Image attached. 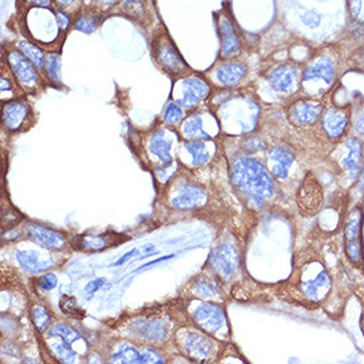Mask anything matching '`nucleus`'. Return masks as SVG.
Masks as SVG:
<instances>
[{
  "mask_svg": "<svg viewBox=\"0 0 364 364\" xmlns=\"http://www.w3.org/2000/svg\"><path fill=\"white\" fill-rule=\"evenodd\" d=\"M178 339L184 351L195 359H208L215 351V346L211 341L198 331H181Z\"/></svg>",
  "mask_w": 364,
  "mask_h": 364,
  "instance_id": "2eb2a0df",
  "label": "nucleus"
},
{
  "mask_svg": "<svg viewBox=\"0 0 364 364\" xmlns=\"http://www.w3.org/2000/svg\"><path fill=\"white\" fill-rule=\"evenodd\" d=\"M353 60H354L355 65L362 68L364 70V47L356 49L353 53Z\"/></svg>",
  "mask_w": 364,
  "mask_h": 364,
  "instance_id": "a18cd8bd",
  "label": "nucleus"
},
{
  "mask_svg": "<svg viewBox=\"0 0 364 364\" xmlns=\"http://www.w3.org/2000/svg\"><path fill=\"white\" fill-rule=\"evenodd\" d=\"M341 55L336 47L328 46L316 52L302 70V85L313 98L325 96L336 84Z\"/></svg>",
  "mask_w": 364,
  "mask_h": 364,
  "instance_id": "f03ea898",
  "label": "nucleus"
},
{
  "mask_svg": "<svg viewBox=\"0 0 364 364\" xmlns=\"http://www.w3.org/2000/svg\"><path fill=\"white\" fill-rule=\"evenodd\" d=\"M294 154L288 147L276 146L270 149L268 154L269 173L277 181H285L289 176V168L294 164Z\"/></svg>",
  "mask_w": 364,
  "mask_h": 364,
  "instance_id": "dca6fc26",
  "label": "nucleus"
},
{
  "mask_svg": "<svg viewBox=\"0 0 364 364\" xmlns=\"http://www.w3.org/2000/svg\"><path fill=\"white\" fill-rule=\"evenodd\" d=\"M362 210L356 208L350 213L345 230L346 252L348 259L354 264L363 261V245H362Z\"/></svg>",
  "mask_w": 364,
  "mask_h": 364,
  "instance_id": "0eeeda50",
  "label": "nucleus"
},
{
  "mask_svg": "<svg viewBox=\"0 0 364 364\" xmlns=\"http://www.w3.org/2000/svg\"><path fill=\"white\" fill-rule=\"evenodd\" d=\"M106 279L105 278H97L95 281H92V282H89L85 289H84V291H85V294H87V298L92 297L95 293H96L98 289L101 288V287H104V284H105Z\"/></svg>",
  "mask_w": 364,
  "mask_h": 364,
  "instance_id": "79ce46f5",
  "label": "nucleus"
},
{
  "mask_svg": "<svg viewBox=\"0 0 364 364\" xmlns=\"http://www.w3.org/2000/svg\"><path fill=\"white\" fill-rule=\"evenodd\" d=\"M56 21L60 29L65 31L70 26V16L63 10L56 11Z\"/></svg>",
  "mask_w": 364,
  "mask_h": 364,
  "instance_id": "c03bdc74",
  "label": "nucleus"
},
{
  "mask_svg": "<svg viewBox=\"0 0 364 364\" xmlns=\"http://www.w3.org/2000/svg\"><path fill=\"white\" fill-rule=\"evenodd\" d=\"M321 127L328 139L339 141L345 136L350 126V109L328 106L325 107L319 119Z\"/></svg>",
  "mask_w": 364,
  "mask_h": 364,
  "instance_id": "6e6552de",
  "label": "nucleus"
},
{
  "mask_svg": "<svg viewBox=\"0 0 364 364\" xmlns=\"http://www.w3.org/2000/svg\"><path fill=\"white\" fill-rule=\"evenodd\" d=\"M242 147H244V150L247 153H256L259 150H264L265 149V144H264V141L261 138H257V136H247L244 139Z\"/></svg>",
  "mask_w": 364,
  "mask_h": 364,
  "instance_id": "58836bf2",
  "label": "nucleus"
},
{
  "mask_svg": "<svg viewBox=\"0 0 364 364\" xmlns=\"http://www.w3.org/2000/svg\"><path fill=\"white\" fill-rule=\"evenodd\" d=\"M341 151L338 155V164L348 173L350 178L356 181L363 159V142L356 136H348L341 144Z\"/></svg>",
  "mask_w": 364,
  "mask_h": 364,
  "instance_id": "9b49d317",
  "label": "nucleus"
},
{
  "mask_svg": "<svg viewBox=\"0 0 364 364\" xmlns=\"http://www.w3.org/2000/svg\"><path fill=\"white\" fill-rule=\"evenodd\" d=\"M305 274L299 287L302 296L314 304L323 301L333 287V279L326 268L321 264H313L307 268Z\"/></svg>",
  "mask_w": 364,
  "mask_h": 364,
  "instance_id": "20e7f679",
  "label": "nucleus"
},
{
  "mask_svg": "<svg viewBox=\"0 0 364 364\" xmlns=\"http://www.w3.org/2000/svg\"><path fill=\"white\" fill-rule=\"evenodd\" d=\"M133 331L154 342L164 341L167 336V328L159 321H136L133 323Z\"/></svg>",
  "mask_w": 364,
  "mask_h": 364,
  "instance_id": "a878e982",
  "label": "nucleus"
},
{
  "mask_svg": "<svg viewBox=\"0 0 364 364\" xmlns=\"http://www.w3.org/2000/svg\"><path fill=\"white\" fill-rule=\"evenodd\" d=\"M29 6H38V7H49L52 4V0H24Z\"/></svg>",
  "mask_w": 364,
  "mask_h": 364,
  "instance_id": "8fccbe9b",
  "label": "nucleus"
},
{
  "mask_svg": "<svg viewBox=\"0 0 364 364\" xmlns=\"http://www.w3.org/2000/svg\"><path fill=\"white\" fill-rule=\"evenodd\" d=\"M248 75V68L240 61L223 63L215 70V80L224 87H239Z\"/></svg>",
  "mask_w": 364,
  "mask_h": 364,
  "instance_id": "a211bd4d",
  "label": "nucleus"
},
{
  "mask_svg": "<svg viewBox=\"0 0 364 364\" xmlns=\"http://www.w3.org/2000/svg\"><path fill=\"white\" fill-rule=\"evenodd\" d=\"M153 53L161 68L171 75H181L187 69L186 63L167 36H161L154 41Z\"/></svg>",
  "mask_w": 364,
  "mask_h": 364,
  "instance_id": "9d476101",
  "label": "nucleus"
},
{
  "mask_svg": "<svg viewBox=\"0 0 364 364\" xmlns=\"http://www.w3.org/2000/svg\"><path fill=\"white\" fill-rule=\"evenodd\" d=\"M16 259L19 261L21 268L28 273H40L53 267L52 259H41L40 255L35 250H19L16 253Z\"/></svg>",
  "mask_w": 364,
  "mask_h": 364,
  "instance_id": "393cba45",
  "label": "nucleus"
},
{
  "mask_svg": "<svg viewBox=\"0 0 364 364\" xmlns=\"http://www.w3.org/2000/svg\"><path fill=\"white\" fill-rule=\"evenodd\" d=\"M46 70L48 75L49 80L53 84L61 85V58L58 53H50L46 58Z\"/></svg>",
  "mask_w": 364,
  "mask_h": 364,
  "instance_id": "2f4dec72",
  "label": "nucleus"
},
{
  "mask_svg": "<svg viewBox=\"0 0 364 364\" xmlns=\"http://www.w3.org/2000/svg\"><path fill=\"white\" fill-rule=\"evenodd\" d=\"M28 236L46 250H60L65 247V240L60 233L35 223L28 225Z\"/></svg>",
  "mask_w": 364,
  "mask_h": 364,
  "instance_id": "6ab92c4d",
  "label": "nucleus"
},
{
  "mask_svg": "<svg viewBox=\"0 0 364 364\" xmlns=\"http://www.w3.org/2000/svg\"><path fill=\"white\" fill-rule=\"evenodd\" d=\"M113 363L142 364V351L136 350L134 346L124 343L112 355Z\"/></svg>",
  "mask_w": 364,
  "mask_h": 364,
  "instance_id": "cd10ccee",
  "label": "nucleus"
},
{
  "mask_svg": "<svg viewBox=\"0 0 364 364\" xmlns=\"http://www.w3.org/2000/svg\"><path fill=\"white\" fill-rule=\"evenodd\" d=\"M50 353L61 363H73L76 359V353L72 350V346L67 345L65 342H58L50 345Z\"/></svg>",
  "mask_w": 364,
  "mask_h": 364,
  "instance_id": "473e14b6",
  "label": "nucleus"
},
{
  "mask_svg": "<svg viewBox=\"0 0 364 364\" xmlns=\"http://www.w3.org/2000/svg\"><path fill=\"white\" fill-rule=\"evenodd\" d=\"M269 85L278 93L284 96H290L297 93L302 85V70L294 63H284L272 68L268 72Z\"/></svg>",
  "mask_w": 364,
  "mask_h": 364,
  "instance_id": "7ed1b4c3",
  "label": "nucleus"
},
{
  "mask_svg": "<svg viewBox=\"0 0 364 364\" xmlns=\"http://www.w3.org/2000/svg\"><path fill=\"white\" fill-rule=\"evenodd\" d=\"M232 182L247 200L261 207L273 196L274 183L268 168L250 156H237L232 164Z\"/></svg>",
  "mask_w": 364,
  "mask_h": 364,
  "instance_id": "f257e3e1",
  "label": "nucleus"
},
{
  "mask_svg": "<svg viewBox=\"0 0 364 364\" xmlns=\"http://www.w3.org/2000/svg\"><path fill=\"white\" fill-rule=\"evenodd\" d=\"M49 336H58L60 339H63V342H65L67 345L72 346L75 342L80 339L78 333L75 331L72 327L67 326L64 323H58L53 328H50L48 333Z\"/></svg>",
  "mask_w": 364,
  "mask_h": 364,
  "instance_id": "72a5a7b5",
  "label": "nucleus"
},
{
  "mask_svg": "<svg viewBox=\"0 0 364 364\" xmlns=\"http://www.w3.org/2000/svg\"><path fill=\"white\" fill-rule=\"evenodd\" d=\"M118 236L114 233H106L101 236H80L77 237L75 247L78 250H85V252H98V250H104L110 247L112 244L117 242Z\"/></svg>",
  "mask_w": 364,
  "mask_h": 364,
  "instance_id": "5701e85b",
  "label": "nucleus"
},
{
  "mask_svg": "<svg viewBox=\"0 0 364 364\" xmlns=\"http://www.w3.org/2000/svg\"><path fill=\"white\" fill-rule=\"evenodd\" d=\"M323 195L319 184L314 179H306L298 193L299 208L307 213H313L319 207Z\"/></svg>",
  "mask_w": 364,
  "mask_h": 364,
  "instance_id": "412c9836",
  "label": "nucleus"
},
{
  "mask_svg": "<svg viewBox=\"0 0 364 364\" xmlns=\"http://www.w3.org/2000/svg\"><path fill=\"white\" fill-rule=\"evenodd\" d=\"M144 0H124V3L126 4H130V6H133V4H138V3H142Z\"/></svg>",
  "mask_w": 364,
  "mask_h": 364,
  "instance_id": "603ef678",
  "label": "nucleus"
},
{
  "mask_svg": "<svg viewBox=\"0 0 364 364\" xmlns=\"http://www.w3.org/2000/svg\"><path fill=\"white\" fill-rule=\"evenodd\" d=\"M208 264L219 277L230 279L240 268L239 250L233 244L224 242L212 250Z\"/></svg>",
  "mask_w": 364,
  "mask_h": 364,
  "instance_id": "423d86ee",
  "label": "nucleus"
},
{
  "mask_svg": "<svg viewBox=\"0 0 364 364\" xmlns=\"http://www.w3.org/2000/svg\"><path fill=\"white\" fill-rule=\"evenodd\" d=\"M164 358L159 354H156L151 348H144L142 350V363H164Z\"/></svg>",
  "mask_w": 364,
  "mask_h": 364,
  "instance_id": "a19ab883",
  "label": "nucleus"
},
{
  "mask_svg": "<svg viewBox=\"0 0 364 364\" xmlns=\"http://www.w3.org/2000/svg\"><path fill=\"white\" fill-rule=\"evenodd\" d=\"M18 48L20 52L28 58L29 61L36 68H43L46 64V56L44 52L38 48L36 44H32L29 41H19Z\"/></svg>",
  "mask_w": 364,
  "mask_h": 364,
  "instance_id": "c756f323",
  "label": "nucleus"
},
{
  "mask_svg": "<svg viewBox=\"0 0 364 364\" xmlns=\"http://www.w3.org/2000/svg\"><path fill=\"white\" fill-rule=\"evenodd\" d=\"M195 325L208 334H215L225 326V313L213 304H201L193 313Z\"/></svg>",
  "mask_w": 364,
  "mask_h": 364,
  "instance_id": "ddd939ff",
  "label": "nucleus"
},
{
  "mask_svg": "<svg viewBox=\"0 0 364 364\" xmlns=\"http://www.w3.org/2000/svg\"><path fill=\"white\" fill-rule=\"evenodd\" d=\"M60 309L65 316L75 318V319H82L85 313L77 305L76 298L72 296H63L60 299Z\"/></svg>",
  "mask_w": 364,
  "mask_h": 364,
  "instance_id": "c9c22d12",
  "label": "nucleus"
},
{
  "mask_svg": "<svg viewBox=\"0 0 364 364\" xmlns=\"http://www.w3.org/2000/svg\"><path fill=\"white\" fill-rule=\"evenodd\" d=\"M218 31L220 36V53L223 58H233L241 48L239 32L230 15L223 12L218 19Z\"/></svg>",
  "mask_w": 364,
  "mask_h": 364,
  "instance_id": "4468645a",
  "label": "nucleus"
},
{
  "mask_svg": "<svg viewBox=\"0 0 364 364\" xmlns=\"http://www.w3.org/2000/svg\"><path fill=\"white\" fill-rule=\"evenodd\" d=\"M184 149L191 155L193 166H204L211 161V147L204 141H188L184 144Z\"/></svg>",
  "mask_w": 364,
  "mask_h": 364,
  "instance_id": "bb28decb",
  "label": "nucleus"
},
{
  "mask_svg": "<svg viewBox=\"0 0 364 364\" xmlns=\"http://www.w3.org/2000/svg\"><path fill=\"white\" fill-rule=\"evenodd\" d=\"M31 319H32L33 326L36 327V330L40 331V333H43L49 326V323L52 321V316L47 311L46 307L35 306L32 309V311H31Z\"/></svg>",
  "mask_w": 364,
  "mask_h": 364,
  "instance_id": "f704fd0d",
  "label": "nucleus"
},
{
  "mask_svg": "<svg viewBox=\"0 0 364 364\" xmlns=\"http://www.w3.org/2000/svg\"><path fill=\"white\" fill-rule=\"evenodd\" d=\"M301 20L309 28H318L321 26L322 16L316 11H306L301 15Z\"/></svg>",
  "mask_w": 364,
  "mask_h": 364,
  "instance_id": "4c0bfd02",
  "label": "nucleus"
},
{
  "mask_svg": "<svg viewBox=\"0 0 364 364\" xmlns=\"http://www.w3.org/2000/svg\"><path fill=\"white\" fill-rule=\"evenodd\" d=\"M7 61L10 65L14 76L16 77L18 82L23 87L33 89L38 87V77L35 65L26 58L21 52L11 50L7 56Z\"/></svg>",
  "mask_w": 364,
  "mask_h": 364,
  "instance_id": "f8f14e48",
  "label": "nucleus"
},
{
  "mask_svg": "<svg viewBox=\"0 0 364 364\" xmlns=\"http://www.w3.org/2000/svg\"><path fill=\"white\" fill-rule=\"evenodd\" d=\"M362 330H363V334H364V316H363V318H362Z\"/></svg>",
  "mask_w": 364,
  "mask_h": 364,
  "instance_id": "864d4df0",
  "label": "nucleus"
},
{
  "mask_svg": "<svg viewBox=\"0 0 364 364\" xmlns=\"http://www.w3.org/2000/svg\"><path fill=\"white\" fill-rule=\"evenodd\" d=\"M36 285L43 290H53L58 287V277L52 273L44 274L36 279Z\"/></svg>",
  "mask_w": 364,
  "mask_h": 364,
  "instance_id": "ea45409f",
  "label": "nucleus"
},
{
  "mask_svg": "<svg viewBox=\"0 0 364 364\" xmlns=\"http://www.w3.org/2000/svg\"><path fill=\"white\" fill-rule=\"evenodd\" d=\"M101 23V18L98 14H93V12H84L81 15L77 16L76 21L73 28L78 31V32H84V33H93L98 26Z\"/></svg>",
  "mask_w": 364,
  "mask_h": 364,
  "instance_id": "7c9ffc66",
  "label": "nucleus"
},
{
  "mask_svg": "<svg viewBox=\"0 0 364 364\" xmlns=\"http://www.w3.org/2000/svg\"><path fill=\"white\" fill-rule=\"evenodd\" d=\"M149 149L153 155L159 158V161H162V164H173V156H171L173 141L166 136L164 130H158L151 135L150 142H149Z\"/></svg>",
  "mask_w": 364,
  "mask_h": 364,
  "instance_id": "4be33fe9",
  "label": "nucleus"
},
{
  "mask_svg": "<svg viewBox=\"0 0 364 364\" xmlns=\"http://www.w3.org/2000/svg\"><path fill=\"white\" fill-rule=\"evenodd\" d=\"M31 109L27 102L15 100L3 106V125L11 132H19L27 124Z\"/></svg>",
  "mask_w": 364,
  "mask_h": 364,
  "instance_id": "f3484780",
  "label": "nucleus"
},
{
  "mask_svg": "<svg viewBox=\"0 0 364 364\" xmlns=\"http://www.w3.org/2000/svg\"><path fill=\"white\" fill-rule=\"evenodd\" d=\"M173 259V255H168V256H164V257H159V259H154V261H150V262H147L146 265H142V267H139V268L136 269V272H139V270H144V269L151 268L153 265L155 264H158V262H162V261H166V259Z\"/></svg>",
  "mask_w": 364,
  "mask_h": 364,
  "instance_id": "de8ad7c7",
  "label": "nucleus"
},
{
  "mask_svg": "<svg viewBox=\"0 0 364 364\" xmlns=\"http://www.w3.org/2000/svg\"><path fill=\"white\" fill-rule=\"evenodd\" d=\"M210 85L198 76L184 77L178 82L175 89L176 104L186 109H191L199 105L203 100L210 96Z\"/></svg>",
  "mask_w": 364,
  "mask_h": 364,
  "instance_id": "39448f33",
  "label": "nucleus"
},
{
  "mask_svg": "<svg viewBox=\"0 0 364 364\" xmlns=\"http://www.w3.org/2000/svg\"><path fill=\"white\" fill-rule=\"evenodd\" d=\"M119 0H89V3L96 7L97 10L104 11L113 9Z\"/></svg>",
  "mask_w": 364,
  "mask_h": 364,
  "instance_id": "37998d69",
  "label": "nucleus"
},
{
  "mask_svg": "<svg viewBox=\"0 0 364 364\" xmlns=\"http://www.w3.org/2000/svg\"><path fill=\"white\" fill-rule=\"evenodd\" d=\"M183 119V110L176 102H170L164 112V121L167 125H176Z\"/></svg>",
  "mask_w": 364,
  "mask_h": 364,
  "instance_id": "e433bc0d",
  "label": "nucleus"
},
{
  "mask_svg": "<svg viewBox=\"0 0 364 364\" xmlns=\"http://www.w3.org/2000/svg\"><path fill=\"white\" fill-rule=\"evenodd\" d=\"M355 132H356V134L364 139V115L362 118H359L358 122L355 124Z\"/></svg>",
  "mask_w": 364,
  "mask_h": 364,
  "instance_id": "3c124183",
  "label": "nucleus"
},
{
  "mask_svg": "<svg viewBox=\"0 0 364 364\" xmlns=\"http://www.w3.org/2000/svg\"><path fill=\"white\" fill-rule=\"evenodd\" d=\"M182 134L188 141H208L211 134L204 127V119L200 114L188 115L182 125Z\"/></svg>",
  "mask_w": 364,
  "mask_h": 364,
  "instance_id": "b1692460",
  "label": "nucleus"
},
{
  "mask_svg": "<svg viewBox=\"0 0 364 364\" xmlns=\"http://www.w3.org/2000/svg\"><path fill=\"white\" fill-rule=\"evenodd\" d=\"M78 0H55V3L58 4L60 10H69L70 7H73Z\"/></svg>",
  "mask_w": 364,
  "mask_h": 364,
  "instance_id": "09e8293b",
  "label": "nucleus"
},
{
  "mask_svg": "<svg viewBox=\"0 0 364 364\" xmlns=\"http://www.w3.org/2000/svg\"><path fill=\"white\" fill-rule=\"evenodd\" d=\"M207 201V193L198 186H187L173 196L171 205L178 210L199 208Z\"/></svg>",
  "mask_w": 364,
  "mask_h": 364,
  "instance_id": "aec40b11",
  "label": "nucleus"
},
{
  "mask_svg": "<svg viewBox=\"0 0 364 364\" xmlns=\"http://www.w3.org/2000/svg\"><path fill=\"white\" fill-rule=\"evenodd\" d=\"M138 252V248H134V250H129L127 253H125L122 257H119V259H117L114 262V265L113 267H121V265H124L125 262H127L129 259H133L134 257L135 253Z\"/></svg>",
  "mask_w": 364,
  "mask_h": 364,
  "instance_id": "49530a36",
  "label": "nucleus"
},
{
  "mask_svg": "<svg viewBox=\"0 0 364 364\" xmlns=\"http://www.w3.org/2000/svg\"><path fill=\"white\" fill-rule=\"evenodd\" d=\"M323 110L325 105L318 98L298 100L289 107V119L297 127H309L316 125Z\"/></svg>",
  "mask_w": 364,
  "mask_h": 364,
  "instance_id": "1a4fd4ad",
  "label": "nucleus"
},
{
  "mask_svg": "<svg viewBox=\"0 0 364 364\" xmlns=\"http://www.w3.org/2000/svg\"><path fill=\"white\" fill-rule=\"evenodd\" d=\"M193 293L199 298H215L220 294V287L212 278H199L195 282Z\"/></svg>",
  "mask_w": 364,
  "mask_h": 364,
  "instance_id": "c85d7f7f",
  "label": "nucleus"
}]
</instances>
